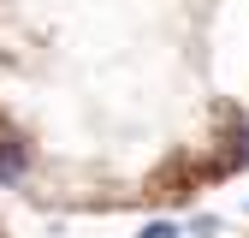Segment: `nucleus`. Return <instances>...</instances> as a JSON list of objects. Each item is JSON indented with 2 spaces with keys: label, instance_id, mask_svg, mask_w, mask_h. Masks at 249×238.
I'll use <instances>...</instances> for the list:
<instances>
[{
  "label": "nucleus",
  "instance_id": "f257e3e1",
  "mask_svg": "<svg viewBox=\"0 0 249 238\" xmlns=\"http://www.w3.org/2000/svg\"><path fill=\"white\" fill-rule=\"evenodd\" d=\"M24 178H30V143L0 131V185H24Z\"/></svg>",
  "mask_w": 249,
  "mask_h": 238
},
{
  "label": "nucleus",
  "instance_id": "f03ea898",
  "mask_svg": "<svg viewBox=\"0 0 249 238\" xmlns=\"http://www.w3.org/2000/svg\"><path fill=\"white\" fill-rule=\"evenodd\" d=\"M142 238H178V226H172V220H154V226H148Z\"/></svg>",
  "mask_w": 249,
  "mask_h": 238
},
{
  "label": "nucleus",
  "instance_id": "7ed1b4c3",
  "mask_svg": "<svg viewBox=\"0 0 249 238\" xmlns=\"http://www.w3.org/2000/svg\"><path fill=\"white\" fill-rule=\"evenodd\" d=\"M231 161H249V125L237 131V149H231Z\"/></svg>",
  "mask_w": 249,
  "mask_h": 238
}]
</instances>
